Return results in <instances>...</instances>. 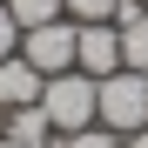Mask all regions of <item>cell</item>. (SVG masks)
<instances>
[{
  "label": "cell",
  "instance_id": "14",
  "mask_svg": "<svg viewBox=\"0 0 148 148\" xmlns=\"http://www.w3.org/2000/svg\"><path fill=\"white\" fill-rule=\"evenodd\" d=\"M0 135H7V108H0Z\"/></svg>",
  "mask_w": 148,
  "mask_h": 148
},
{
  "label": "cell",
  "instance_id": "13",
  "mask_svg": "<svg viewBox=\"0 0 148 148\" xmlns=\"http://www.w3.org/2000/svg\"><path fill=\"white\" fill-rule=\"evenodd\" d=\"M0 148H34V141H14V135H0Z\"/></svg>",
  "mask_w": 148,
  "mask_h": 148
},
{
  "label": "cell",
  "instance_id": "11",
  "mask_svg": "<svg viewBox=\"0 0 148 148\" xmlns=\"http://www.w3.org/2000/svg\"><path fill=\"white\" fill-rule=\"evenodd\" d=\"M20 54V27H14V14H7V0H0V61Z\"/></svg>",
  "mask_w": 148,
  "mask_h": 148
},
{
  "label": "cell",
  "instance_id": "1",
  "mask_svg": "<svg viewBox=\"0 0 148 148\" xmlns=\"http://www.w3.org/2000/svg\"><path fill=\"white\" fill-rule=\"evenodd\" d=\"M94 121L114 128V135L148 128V74H135V67L101 74V81H94Z\"/></svg>",
  "mask_w": 148,
  "mask_h": 148
},
{
  "label": "cell",
  "instance_id": "4",
  "mask_svg": "<svg viewBox=\"0 0 148 148\" xmlns=\"http://www.w3.org/2000/svg\"><path fill=\"white\" fill-rule=\"evenodd\" d=\"M74 27H81V40H74V67H81V74L101 81V74L121 67V27H114V20H74Z\"/></svg>",
  "mask_w": 148,
  "mask_h": 148
},
{
  "label": "cell",
  "instance_id": "9",
  "mask_svg": "<svg viewBox=\"0 0 148 148\" xmlns=\"http://www.w3.org/2000/svg\"><path fill=\"white\" fill-rule=\"evenodd\" d=\"M54 148H121V135L94 121V128H81V135H54Z\"/></svg>",
  "mask_w": 148,
  "mask_h": 148
},
{
  "label": "cell",
  "instance_id": "6",
  "mask_svg": "<svg viewBox=\"0 0 148 148\" xmlns=\"http://www.w3.org/2000/svg\"><path fill=\"white\" fill-rule=\"evenodd\" d=\"M114 27H121V67L148 74V7H141V0H121Z\"/></svg>",
  "mask_w": 148,
  "mask_h": 148
},
{
  "label": "cell",
  "instance_id": "3",
  "mask_svg": "<svg viewBox=\"0 0 148 148\" xmlns=\"http://www.w3.org/2000/svg\"><path fill=\"white\" fill-rule=\"evenodd\" d=\"M74 40H81V27L61 14V20H47V27H27V34H20V54H27L40 74H67L74 67Z\"/></svg>",
  "mask_w": 148,
  "mask_h": 148
},
{
  "label": "cell",
  "instance_id": "7",
  "mask_svg": "<svg viewBox=\"0 0 148 148\" xmlns=\"http://www.w3.org/2000/svg\"><path fill=\"white\" fill-rule=\"evenodd\" d=\"M7 135H14V141H34V148H54V121H47L40 101H34V108H14V114H7Z\"/></svg>",
  "mask_w": 148,
  "mask_h": 148
},
{
  "label": "cell",
  "instance_id": "2",
  "mask_svg": "<svg viewBox=\"0 0 148 148\" xmlns=\"http://www.w3.org/2000/svg\"><path fill=\"white\" fill-rule=\"evenodd\" d=\"M40 114L54 121V135H81V128H94V74H81V67L47 74V88H40Z\"/></svg>",
  "mask_w": 148,
  "mask_h": 148
},
{
  "label": "cell",
  "instance_id": "10",
  "mask_svg": "<svg viewBox=\"0 0 148 148\" xmlns=\"http://www.w3.org/2000/svg\"><path fill=\"white\" fill-rule=\"evenodd\" d=\"M61 7H67V20H114L121 0H61Z\"/></svg>",
  "mask_w": 148,
  "mask_h": 148
},
{
  "label": "cell",
  "instance_id": "8",
  "mask_svg": "<svg viewBox=\"0 0 148 148\" xmlns=\"http://www.w3.org/2000/svg\"><path fill=\"white\" fill-rule=\"evenodd\" d=\"M7 14H14V27L27 34V27H47V20H61L67 7H61V0H7Z\"/></svg>",
  "mask_w": 148,
  "mask_h": 148
},
{
  "label": "cell",
  "instance_id": "15",
  "mask_svg": "<svg viewBox=\"0 0 148 148\" xmlns=\"http://www.w3.org/2000/svg\"><path fill=\"white\" fill-rule=\"evenodd\" d=\"M141 7H148V0H141Z\"/></svg>",
  "mask_w": 148,
  "mask_h": 148
},
{
  "label": "cell",
  "instance_id": "5",
  "mask_svg": "<svg viewBox=\"0 0 148 148\" xmlns=\"http://www.w3.org/2000/svg\"><path fill=\"white\" fill-rule=\"evenodd\" d=\"M40 88H47V74L27 61V54H7V61H0V108H34L40 101Z\"/></svg>",
  "mask_w": 148,
  "mask_h": 148
},
{
  "label": "cell",
  "instance_id": "12",
  "mask_svg": "<svg viewBox=\"0 0 148 148\" xmlns=\"http://www.w3.org/2000/svg\"><path fill=\"white\" fill-rule=\"evenodd\" d=\"M121 148H148V128H135V135H121Z\"/></svg>",
  "mask_w": 148,
  "mask_h": 148
}]
</instances>
